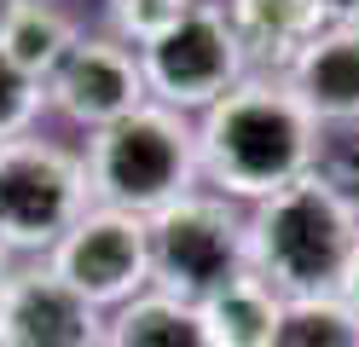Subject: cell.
I'll return each instance as SVG.
<instances>
[{
    "label": "cell",
    "mask_w": 359,
    "mask_h": 347,
    "mask_svg": "<svg viewBox=\"0 0 359 347\" xmlns=\"http://www.w3.org/2000/svg\"><path fill=\"white\" fill-rule=\"evenodd\" d=\"M325 128L290 93L284 76L250 69L220 104L197 116V174L226 203H266L319 168Z\"/></svg>",
    "instance_id": "cell-1"
},
{
    "label": "cell",
    "mask_w": 359,
    "mask_h": 347,
    "mask_svg": "<svg viewBox=\"0 0 359 347\" xmlns=\"http://www.w3.org/2000/svg\"><path fill=\"white\" fill-rule=\"evenodd\" d=\"M359 261V208L313 168L250 208V278L278 301H325L348 290Z\"/></svg>",
    "instance_id": "cell-2"
},
{
    "label": "cell",
    "mask_w": 359,
    "mask_h": 347,
    "mask_svg": "<svg viewBox=\"0 0 359 347\" xmlns=\"http://www.w3.org/2000/svg\"><path fill=\"white\" fill-rule=\"evenodd\" d=\"M81 162H87V185H93V208H122V215H140V220L203 191L197 122L163 104H140L116 128L87 133Z\"/></svg>",
    "instance_id": "cell-3"
},
{
    "label": "cell",
    "mask_w": 359,
    "mask_h": 347,
    "mask_svg": "<svg viewBox=\"0 0 359 347\" xmlns=\"http://www.w3.org/2000/svg\"><path fill=\"white\" fill-rule=\"evenodd\" d=\"M151 290L203 307L250 272V215L215 191H191L151 215Z\"/></svg>",
    "instance_id": "cell-4"
},
{
    "label": "cell",
    "mask_w": 359,
    "mask_h": 347,
    "mask_svg": "<svg viewBox=\"0 0 359 347\" xmlns=\"http://www.w3.org/2000/svg\"><path fill=\"white\" fill-rule=\"evenodd\" d=\"M93 208L81 151H64L41 133L0 145V249L6 254H47L76 231Z\"/></svg>",
    "instance_id": "cell-5"
},
{
    "label": "cell",
    "mask_w": 359,
    "mask_h": 347,
    "mask_svg": "<svg viewBox=\"0 0 359 347\" xmlns=\"http://www.w3.org/2000/svg\"><path fill=\"white\" fill-rule=\"evenodd\" d=\"M140 64H145L151 104L180 110V116H191V122L250 76V58H243V46L232 35L226 12H220V0H197L163 41L145 46Z\"/></svg>",
    "instance_id": "cell-6"
},
{
    "label": "cell",
    "mask_w": 359,
    "mask_h": 347,
    "mask_svg": "<svg viewBox=\"0 0 359 347\" xmlns=\"http://www.w3.org/2000/svg\"><path fill=\"white\" fill-rule=\"evenodd\" d=\"M47 266L99 313H116L151 290V226L122 208H87L76 231L47 254Z\"/></svg>",
    "instance_id": "cell-7"
},
{
    "label": "cell",
    "mask_w": 359,
    "mask_h": 347,
    "mask_svg": "<svg viewBox=\"0 0 359 347\" xmlns=\"http://www.w3.org/2000/svg\"><path fill=\"white\" fill-rule=\"evenodd\" d=\"M140 104H151L145 64L116 35H76L64 64L47 76V110H58L64 122H76L87 133L116 128Z\"/></svg>",
    "instance_id": "cell-8"
},
{
    "label": "cell",
    "mask_w": 359,
    "mask_h": 347,
    "mask_svg": "<svg viewBox=\"0 0 359 347\" xmlns=\"http://www.w3.org/2000/svg\"><path fill=\"white\" fill-rule=\"evenodd\" d=\"M0 347H104V313L47 261L18 266L0 301Z\"/></svg>",
    "instance_id": "cell-9"
},
{
    "label": "cell",
    "mask_w": 359,
    "mask_h": 347,
    "mask_svg": "<svg viewBox=\"0 0 359 347\" xmlns=\"http://www.w3.org/2000/svg\"><path fill=\"white\" fill-rule=\"evenodd\" d=\"M284 81L325 133L359 128V29H330L325 23L296 53V64L284 69Z\"/></svg>",
    "instance_id": "cell-10"
},
{
    "label": "cell",
    "mask_w": 359,
    "mask_h": 347,
    "mask_svg": "<svg viewBox=\"0 0 359 347\" xmlns=\"http://www.w3.org/2000/svg\"><path fill=\"white\" fill-rule=\"evenodd\" d=\"M220 12H226L250 69H261V76H284L296 53L325 29L313 0H220Z\"/></svg>",
    "instance_id": "cell-11"
},
{
    "label": "cell",
    "mask_w": 359,
    "mask_h": 347,
    "mask_svg": "<svg viewBox=\"0 0 359 347\" xmlns=\"http://www.w3.org/2000/svg\"><path fill=\"white\" fill-rule=\"evenodd\" d=\"M209 347H278V324H284V301L261 284V278L243 272L238 284L215 290L203 307H197Z\"/></svg>",
    "instance_id": "cell-12"
},
{
    "label": "cell",
    "mask_w": 359,
    "mask_h": 347,
    "mask_svg": "<svg viewBox=\"0 0 359 347\" xmlns=\"http://www.w3.org/2000/svg\"><path fill=\"white\" fill-rule=\"evenodd\" d=\"M76 46V23L64 18L53 0H18L0 23V58L12 69H24L29 81L47 87V76L64 64V53Z\"/></svg>",
    "instance_id": "cell-13"
},
{
    "label": "cell",
    "mask_w": 359,
    "mask_h": 347,
    "mask_svg": "<svg viewBox=\"0 0 359 347\" xmlns=\"http://www.w3.org/2000/svg\"><path fill=\"white\" fill-rule=\"evenodd\" d=\"M104 347H209V341L197 324V307L145 290L104 318Z\"/></svg>",
    "instance_id": "cell-14"
},
{
    "label": "cell",
    "mask_w": 359,
    "mask_h": 347,
    "mask_svg": "<svg viewBox=\"0 0 359 347\" xmlns=\"http://www.w3.org/2000/svg\"><path fill=\"white\" fill-rule=\"evenodd\" d=\"M278 347H359V313L342 295L325 301H284Z\"/></svg>",
    "instance_id": "cell-15"
},
{
    "label": "cell",
    "mask_w": 359,
    "mask_h": 347,
    "mask_svg": "<svg viewBox=\"0 0 359 347\" xmlns=\"http://www.w3.org/2000/svg\"><path fill=\"white\" fill-rule=\"evenodd\" d=\"M197 0H104V18H110V35L133 53H145L151 41H163L180 18H186Z\"/></svg>",
    "instance_id": "cell-16"
},
{
    "label": "cell",
    "mask_w": 359,
    "mask_h": 347,
    "mask_svg": "<svg viewBox=\"0 0 359 347\" xmlns=\"http://www.w3.org/2000/svg\"><path fill=\"white\" fill-rule=\"evenodd\" d=\"M47 110V87L29 81L24 69H12L0 58V145H12V139H24L35 128V116Z\"/></svg>",
    "instance_id": "cell-17"
},
{
    "label": "cell",
    "mask_w": 359,
    "mask_h": 347,
    "mask_svg": "<svg viewBox=\"0 0 359 347\" xmlns=\"http://www.w3.org/2000/svg\"><path fill=\"white\" fill-rule=\"evenodd\" d=\"M319 174L359 208V128H330L319 145Z\"/></svg>",
    "instance_id": "cell-18"
},
{
    "label": "cell",
    "mask_w": 359,
    "mask_h": 347,
    "mask_svg": "<svg viewBox=\"0 0 359 347\" xmlns=\"http://www.w3.org/2000/svg\"><path fill=\"white\" fill-rule=\"evenodd\" d=\"M330 29H359V0H313Z\"/></svg>",
    "instance_id": "cell-19"
},
{
    "label": "cell",
    "mask_w": 359,
    "mask_h": 347,
    "mask_svg": "<svg viewBox=\"0 0 359 347\" xmlns=\"http://www.w3.org/2000/svg\"><path fill=\"white\" fill-rule=\"evenodd\" d=\"M342 301L359 313V261H353V272H348V290H342Z\"/></svg>",
    "instance_id": "cell-20"
},
{
    "label": "cell",
    "mask_w": 359,
    "mask_h": 347,
    "mask_svg": "<svg viewBox=\"0 0 359 347\" xmlns=\"http://www.w3.org/2000/svg\"><path fill=\"white\" fill-rule=\"evenodd\" d=\"M12 272H18V266H12V254L0 249V301H6V284H12Z\"/></svg>",
    "instance_id": "cell-21"
},
{
    "label": "cell",
    "mask_w": 359,
    "mask_h": 347,
    "mask_svg": "<svg viewBox=\"0 0 359 347\" xmlns=\"http://www.w3.org/2000/svg\"><path fill=\"white\" fill-rule=\"evenodd\" d=\"M12 6H18V0H0V23H6V12H12Z\"/></svg>",
    "instance_id": "cell-22"
}]
</instances>
